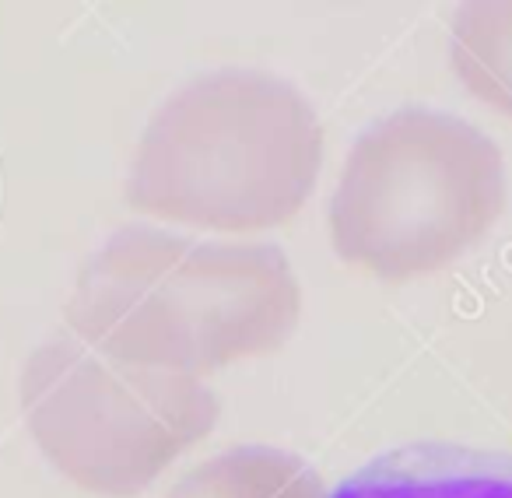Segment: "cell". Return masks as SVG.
Wrapping results in <instances>:
<instances>
[{
    "instance_id": "obj_1",
    "label": "cell",
    "mask_w": 512,
    "mask_h": 498,
    "mask_svg": "<svg viewBox=\"0 0 512 498\" xmlns=\"http://www.w3.org/2000/svg\"><path fill=\"white\" fill-rule=\"evenodd\" d=\"M302 285L278 246L130 225L81 264L74 341L116 362L204 379L295 334Z\"/></svg>"
},
{
    "instance_id": "obj_2",
    "label": "cell",
    "mask_w": 512,
    "mask_h": 498,
    "mask_svg": "<svg viewBox=\"0 0 512 498\" xmlns=\"http://www.w3.org/2000/svg\"><path fill=\"white\" fill-rule=\"evenodd\" d=\"M323 151L320 113L292 81L218 67L148 116L130 155L127 204L211 235L274 232L313 197Z\"/></svg>"
},
{
    "instance_id": "obj_3",
    "label": "cell",
    "mask_w": 512,
    "mask_h": 498,
    "mask_svg": "<svg viewBox=\"0 0 512 498\" xmlns=\"http://www.w3.org/2000/svg\"><path fill=\"white\" fill-rule=\"evenodd\" d=\"M509 204L502 148L442 109H397L351 144L330 193V246L379 281L453 267Z\"/></svg>"
},
{
    "instance_id": "obj_4",
    "label": "cell",
    "mask_w": 512,
    "mask_h": 498,
    "mask_svg": "<svg viewBox=\"0 0 512 498\" xmlns=\"http://www.w3.org/2000/svg\"><path fill=\"white\" fill-rule=\"evenodd\" d=\"M22 418L43 456L81 491L130 498L218 425L204 379L116 362L81 341L29 355L18 383Z\"/></svg>"
},
{
    "instance_id": "obj_5",
    "label": "cell",
    "mask_w": 512,
    "mask_h": 498,
    "mask_svg": "<svg viewBox=\"0 0 512 498\" xmlns=\"http://www.w3.org/2000/svg\"><path fill=\"white\" fill-rule=\"evenodd\" d=\"M330 498H512V467L481 456H397L362 470Z\"/></svg>"
},
{
    "instance_id": "obj_6",
    "label": "cell",
    "mask_w": 512,
    "mask_h": 498,
    "mask_svg": "<svg viewBox=\"0 0 512 498\" xmlns=\"http://www.w3.org/2000/svg\"><path fill=\"white\" fill-rule=\"evenodd\" d=\"M165 498H330L313 467L292 453L239 446L190 467Z\"/></svg>"
},
{
    "instance_id": "obj_7",
    "label": "cell",
    "mask_w": 512,
    "mask_h": 498,
    "mask_svg": "<svg viewBox=\"0 0 512 498\" xmlns=\"http://www.w3.org/2000/svg\"><path fill=\"white\" fill-rule=\"evenodd\" d=\"M449 60L470 95L512 120V0L467 4L453 18Z\"/></svg>"
}]
</instances>
